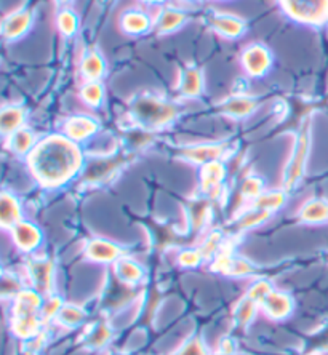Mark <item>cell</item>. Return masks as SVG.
<instances>
[{
  "mask_svg": "<svg viewBox=\"0 0 328 355\" xmlns=\"http://www.w3.org/2000/svg\"><path fill=\"white\" fill-rule=\"evenodd\" d=\"M26 162L34 180L46 189L66 186L80 173L85 164L79 143L62 133L39 139Z\"/></svg>",
  "mask_w": 328,
  "mask_h": 355,
  "instance_id": "1",
  "label": "cell"
},
{
  "mask_svg": "<svg viewBox=\"0 0 328 355\" xmlns=\"http://www.w3.org/2000/svg\"><path fill=\"white\" fill-rule=\"evenodd\" d=\"M128 116L138 127L148 130L165 128L180 116L178 104L155 93H139L130 103Z\"/></svg>",
  "mask_w": 328,
  "mask_h": 355,
  "instance_id": "2",
  "label": "cell"
},
{
  "mask_svg": "<svg viewBox=\"0 0 328 355\" xmlns=\"http://www.w3.org/2000/svg\"><path fill=\"white\" fill-rule=\"evenodd\" d=\"M42 306L44 297L34 288H24L13 300L12 314H10V328L12 333L19 339H28L37 335L42 330Z\"/></svg>",
  "mask_w": 328,
  "mask_h": 355,
  "instance_id": "3",
  "label": "cell"
},
{
  "mask_svg": "<svg viewBox=\"0 0 328 355\" xmlns=\"http://www.w3.org/2000/svg\"><path fill=\"white\" fill-rule=\"evenodd\" d=\"M309 148H311V120L306 117L303 125H301L298 138H296L295 146H293V153L290 155L287 168H285V173H284V189L287 192L298 186L301 178H303L304 170H306V162H308V155H309Z\"/></svg>",
  "mask_w": 328,
  "mask_h": 355,
  "instance_id": "4",
  "label": "cell"
},
{
  "mask_svg": "<svg viewBox=\"0 0 328 355\" xmlns=\"http://www.w3.org/2000/svg\"><path fill=\"white\" fill-rule=\"evenodd\" d=\"M280 8L300 24L324 26L328 21V0H279Z\"/></svg>",
  "mask_w": 328,
  "mask_h": 355,
  "instance_id": "5",
  "label": "cell"
},
{
  "mask_svg": "<svg viewBox=\"0 0 328 355\" xmlns=\"http://www.w3.org/2000/svg\"><path fill=\"white\" fill-rule=\"evenodd\" d=\"M137 285H128L119 280L116 275H107L101 291V309L117 312L127 307L137 296Z\"/></svg>",
  "mask_w": 328,
  "mask_h": 355,
  "instance_id": "6",
  "label": "cell"
},
{
  "mask_svg": "<svg viewBox=\"0 0 328 355\" xmlns=\"http://www.w3.org/2000/svg\"><path fill=\"white\" fill-rule=\"evenodd\" d=\"M26 275L35 291L42 296L53 295L55 285V263L50 258L33 257L26 261Z\"/></svg>",
  "mask_w": 328,
  "mask_h": 355,
  "instance_id": "7",
  "label": "cell"
},
{
  "mask_svg": "<svg viewBox=\"0 0 328 355\" xmlns=\"http://www.w3.org/2000/svg\"><path fill=\"white\" fill-rule=\"evenodd\" d=\"M273 51L263 44L248 45L241 55V66L243 72L253 79H263L273 67Z\"/></svg>",
  "mask_w": 328,
  "mask_h": 355,
  "instance_id": "8",
  "label": "cell"
},
{
  "mask_svg": "<svg viewBox=\"0 0 328 355\" xmlns=\"http://www.w3.org/2000/svg\"><path fill=\"white\" fill-rule=\"evenodd\" d=\"M227 170L223 160H215L210 164L200 166L199 171V189L200 194L210 198V200H218L225 191V180Z\"/></svg>",
  "mask_w": 328,
  "mask_h": 355,
  "instance_id": "9",
  "label": "cell"
},
{
  "mask_svg": "<svg viewBox=\"0 0 328 355\" xmlns=\"http://www.w3.org/2000/svg\"><path fill=\"white\" fill-rule=\"evenodd\" d=\"M210 268L213 272H218L227 277H247L252 275L257 268L250 261L234 257L232 250L229 245H223L221 252L212 259Z\"/></svg>",
  "mask_w": 328,
  "mask_h": 355,
  "instance_id": "10",
  "label": "cell"
},
{
  "mask_svg": "<svg viewBox=\"0 0 328 355\" xmlns=\"http://www.w3.org/2000/svg\"><path fill=\"white\" fill-rule=\"evenodd\" d=\"M34 26V12L29 8H19L8 13L2 21V35L7 42L23 39Z\"/></svg>",
  "mask_w": 328,
  "mask_h": 355,
  "instance_id": "11",
  "label": "cell"
},
{
  "mask_svg": "<svg viewBox=\"0 0 328 355\" xmlns=\"http://www.w3.org/2000/svg\"><path fill=\"white\" fill-rule=\"evenodd\" d=\"M83 254L93 263L114 264L119 258L125 257V250L116 242L107 239H92L85 243Z\"/></svg>",
  "mask_w": 328,
  "mask_h": 355,
  "instance_id": "12",
  "label": "cell"
},
{
  "mask_svg": "<svg viewBox=\"0 0 328 355\" xmlns=\"http://www.w3.org/2000/svg\"><path fill=\"white\" fill-rule=\"evenodd\" d=\"M227 153V148L225 143H207V144H194L186 146L178 150V155L191 164L196 165H205L210 162L221 160Z\"/></svg>",
  "mask_w": 328,
  "mask_h": 355,
  "instance_id": "13",
  "label": "cell"
},
{
  "mask_svg": "<svg viewBox=\"0 0 328 355\" xmlns=\"http://www.w3.org/2000/svg\"><path fill=\"white\" fill-rule=\"evenodd\" d=\"M10 236H12L17 248L23 253L35 252L42 243V239H44V234H42L37 224L26 221V219H21L18 224H15L10 231Z\"/></svg>",
  "mask_w": 328,
  "mask_h": 355,
  "instance_id": "14",
  "label": "cell"
},
{
  "mask_svg": "<svg viewBox=\"0 0 328 355\" xmlns=\"http://www.w3.org/2000/svg\"><path fill=\"white\" fill-rule=\"evenodd\" d=\"M119 26L125 35L141 37L154 29V18L143 8H130L122 13Z\"/></svg>",
  "mask_w": 328,
  "mask_h": 355,
  "instance_id": "15",
  "label": "cell"
},
{
  "mask_svg": "<svg viewBox=\"0 0 328 355\" xmlns=\"http://www.w3.org/2000/svg\"><path fill=\"white\" fill-rule=\"evenodd\" d=\"M112 336V327L109 325L107 320H103L101 318V320L93 322L85 328L79 343L82 347L87 349V351H101V349H104L109 343H111Z\"/></svg>",
  "mask_w": 328,
  "mask_h": 355,
  "instance_id": "16",
  "label": "cell"
},
{
  "mask_svg": "<svg viewBox=\"0 0 328 355\" xmlns=\"http://www.w3.org/2000/svg\"><path fill=\"white\" fill-rule=\"evenodd\" d=\"M98 130H100V122L90 116H82V114L67 117L62 123V135H66L76 143L92 138Z\"/></svg>",
  "mask_w": 328,
  "mask_h": 355,
  "instance_id": "17",
  "label": "cell"
},
{
  "mask_svg": "<svg viewBox=\"0 0 328 355\" xmlns=\"http://www.w3.org/2000/svg\"><path fill=\"white\" fill-rule=\"evenodd\" d=\"M79 72L83 82L103 80L107 72V62L101 51L95 49V46L87 49L79 62Z\"/></svg>",
  "mask_w": 328,
  "mask_h": 355,
  "instance_id": "18",
  "label": "cell"
},
{
  "mask_svg": "<svg viewBox=\"0 0 328 355\" xmlns=\"http://www.w3.org/2000/svg\"><path fill=\"white\" fill-rule=\"evenodd\" d=\"M261 309L273 320H284L291 315L295 309V301L288 293L279 290H273L266 300L261 302Z\"/></svg>",
  "mask_w": 328,
  "mask_h": 355,
  "instance_id": "19",
  "label": "cell"
},
{
  "mask_svg": "<svg viewBox=\"0 0 328 355\" xmlns=\"http://www.w3.org/2000/svg\"><path fill=\"white\" fill-rule=\"evenodd\" d=\"M210 26L218 35L225 39H241L247 31V23L236 15L215 13L210 18Z\"/></svg>",
  "mask_w": 328,
  "mask_h": 355,
  "instance_id": "20",
  "label": "cell"
},
{
  "mask_svg": "<svg viewBox=\"0 0 328 355\" xmlns=\"http://www.w3.org/2000/svg\"><path fill=\"white\" fill-rule=\"evenodd\" d=\"M258 109V99L248 95H234L221 103L220 111L231 119H247Z\"/></svg>",
  "mask_w": 328,
  "mask_h": 355,
  "instance_id": "21",
  "label": "cell"
},
{
  "mask_svg": "<svg viewBox=\"0 0 328 355\" xmlns=\"http://www.w3.org/2000/svg\"><path fill=\"white\" fill-rule=\"evenodd\" d=\"M187 21L186 12L175 7H164L159 10L157 17L154 18V29L157 31V34L166 35L173 34L176 31L183 28Z\"/></svg>",
  "mask_w": 328,
  "mask_h": 355,
  "instance_id": "22",
  "label": "cell"
},
{
  "mask_svg": "<svg viewBox=\"0 0 328 355\" xmlns=\"http://www.w3.org/2000/svg\"><path fill=\"white\" fill-rule=\"evenodd\" d=\"M178 92L181 98L196 99L204 92V72L197 66H187L181 71Z\"/></svg>",
  "mask_w": 328,
  "mask_h": 355,
  "instance_id": "23",
  "label": "cell"
},
{
  "mask_svg": "<svg viewBox=\"0 0 328 355\" xmlns=\"http://www.w3.org/2000/svg\"><path fill=\"white\" fill-rule=\"evenodd\" d=\"M21 219H23V211H21L19 200L12 192L2 191L0 194V226L5 231H12V227Z\"/></svg>",
  "mask_w": 328,
  "mask_h": 355,
  "instance_id": "24",
  "label": "cell"
},
{
  "mask_svg": "<svg viewBox=\"0 0 328 355\" xmlns=\"http://www.w3.org/2000/svg\"><path fill=\"white\" fill-rule=\"evenodd\" d=\"M112 274L116 275L119 280H122L128 285H138L139 282L144 279L143 266L138 264L135 259L128 258L127 254L119 258L116 263L112 264Z\"/></svg>",
  "mask_w": 328,
  "mask_h": 355,
  "instance_id": "25",
  "label": "cell"
},
{
  "mask_svg": "<svg viewBox=\"0 0 328 355\" xmlns=\"http://www.w3.org/2000/svg\"><path fill=\"white\" fill-rule=\"evenodd\" d=\"M212 215V200L205 196L189 202L187 205V218H189L191 231H202L207 226L208 218Z\"/></svg>",
  "mask_w": 328,
  "mask_h": 355,
  "instance_id": "26",
  "label": "cell"
},
{
  "mask_svg": "<svg viewBox=\"0 0 328 355\" xmlns=\"http://www.w3.org/2000/svg\"><path fill=\"white\" fill-rule=\"evenodd\" d=\"M26 122V109L18 104H7L2 107L0 112V130H2L3 137H10V135L17 132V130L23 128Z\"/></svg>",
  "mask_w": 328,
  "mask_h": 355,
  "instance_id": "27",
  "label": "cell"
},
{
  "mask_svg": "<svg viewBox=\"0 0 328 355\" xmlns=\"http://www.w3.org/2000/svg\"><path fill=\"white\" fill-rule=\"evenodd\" d=\"M298 218L304 224H324L328 221V200L325 198H312L300 208Z\"/></svg>",
  "mask_w": 328,
  "mask_h": 355,
  "instance_id": "28",
  "label": "cell"
},
{
  "mask_svg": "<svg viewBox=\"0 0 328 355\" xmlns=\"http://www.w3.org/2000/svg\"><path fill=\"white\" fill-rule=\"evenodd\" d=\"M37 143H39L37 137H35V133L29 127L19 128L7 138L8 149L17 155H26V157H28L31 150L35 148V144Z\"/></svg>",
  "mask_w": 328,
  "mask_h": 355,
  "instance_id": "29",
  "label": "cell"
},
{
  "mask_svg": "<svg viewBox=\"0 0 328 355\" xmlns=\"http://www.w3.org/2000/svg\"><path fill=\"white\" fill-rule=\"evenodd\" d=\"M62 328L74 330L79 328L83 322L87 320V311L79 304H62L61 311L55 318Z\"/></svg>",
  "mask_w": 328,
  "mask_h": 355,
  "instance_id": "30",
  "label": "cell"
},
{
  "mask_svg": "<svg viewBox=\"0 0 328 355\" xmlns=\"http://www.w3.org/2000/svg\"><path fill=\"white\" fill-rule=\"evenodd\" d=\"M287 202V191L285 189H275V191H264L257 200L250 203V207L258 208V210H264L269 213H274L280 210Z\"/></svg>",
  "mask_w": 328,
  "mask_h": 355,
  "instance_id": "31",
  "label": "cell"
},
{
  "mask_svg": "<svg viewBox=\"0 0 328 355\" xmlns=\"http://www.w3.org/2000/svg\"><path fill=\"white\" fill-rule=\"evenodd\" d=\"M270 215H273V213L248 207L245 211L241 213V215L236 218V221H234V231H237V232L250 231V229L257 227V226H259V224H263L264 221H268Z\"/></svg>",
  "mask_w": 328,
  "mask_h": 355,
  "instance_id": "32",
  "label": "cell"
},
{
  "mask_svg": "<svg viewBox=\"0 0 328 355\" xmlns=\"http://www.w3.org/2000/svg\"><path fill=\"white\" fill-rule=\"evenodd\" d=\"M56 29L62 35V37H74L79 31V17L74 10L69 7H62L58 13H56Z\"/></svg>",
  "mask_w": 328,
  "mask_h": 355,
  "instance_id": "33",
  "label": "cell"
},
{
  "mask_svg": "<svg viewBox=\"0 0 328 355\" xmlns=\"http://www.w3.org/2000/svg\"><path fill=\"white\" fill-rule=\"evenodd\" d=\"M258 307L259 306L257 302L250 300V297L245 295L242 300H239L236 307H234V312H232L234 322H236L241 328H247L250 323L254 320V317H257Z\"/></svg>",
  "mask_w": 328,
  "mask_h": 355,
  "instance_id": "34",
  "label": "cell"
},
{
  "mask_svg": "<svg viewBox=\"0 0 328 355\" xmlns=\"http://www.w3.org/2000/svg\"><path fill=\"white\" fill-rule=\"evenodd\" d=\"M104 95H106V90H104L103 80L83 82L79 90V98L88 107H100L104 101Z\"/></svg>",
  "mask_w": 328,
  "mask_h": 355,
  "instance_id": "35",
  "label": "cell"
},
{
  "mask_svg": "<svg viewBox=\"0 0 328 355\" xmlns=\"http://www.w3.org/2000/svg\"><path fill=\"white\" fill-rule=\"evenodd\" d=\"M239 192H241L243 200L252 203L264 192V180L258 175H248L245 176V180H242Z\"/></svg>",
  "mask_w": 328,
  "mask_h": 355,
  "instance_id": "36",
  "label": "cell"
},
{
  "mask_svg": "<svg viewBox=\"0 0 328 355\" xmlns=\"http://www.w3.org/2000/svg\"><path fill=\"white\" fill-rule=\"evenodd\" d=\"M0 288H2L3 300H12V301L24 290L23 282H21L19 277L13 272H8V270H3Z\"/></svg>",
  "mask_w": 328,
  "mask_h": 355,
  "instance_id": "37",
  "label": "cell"
},
{
  "mask_svg": "<svg viewBox=\"0 0 328 355\" xmlns=\"http://www.w3.org/2000/svg\"><path fill=\"white\" fill-rule=\"evenodd\" d=\"M223 245H225V243H223V234L220 231H213V232L208 234L204 242L200 243L199 250H200V253H202V257H204V259L210 261L221 252Z\"/></svg>",
  "mask_w": 328,
  "mask_h": 355,
  "instance_id": "38",
  "label": "cell"
},
{
  "mask_svg": "<svg viewBox=\"0 0 328 355\" xmlns=\"http://www.w3.org/2000/svg\"><path fill=\"white\" fill-rule=\"evenodd\" d=\"M273 284H270L269 280L266 279H259V280H254L252 285L248 286L247 290V296L250 297V300H253L254 302H257L258 306H261V302L266 300L268 295L273 291Z\"/></svg>",
  "mask_w": 328,
  "mask_h": 355,
  "instance_id": "39",
  "label": "cell"
},
{
  "mask_svg": "<svg viewBox=\"0 0 328 355\" xmlns=\"http://www.w3.org/2000/svg\"><path fill=\"white\" fill-rule=\"evenodd\" d=\"M176 261H178V264L181 266V268H199V266L204 263V257H202L200 250L199 248H184L181 250V252L178 253V258H176Z\"/></svg>",
  "mask_w": 328,
  "mask_h": 355,
  "instance_id": "40",
  "label": "cell"
},
{
  "mask_svg": "<svg viewBox=\"0 0 328 355\" xmlns=\"http://www.w3.org/2000/svg\"><path fill=\"white\" fill-rule=\"evenodd\" d=\"M46 339H49V335H46L45 330H40L37 335L24 339V341H23V354L37 355L42 351V349L45 347Z\"/></svg>",
  "mask_w": 328,
  "mask_h": 355,
  "instance_id": "41",
  "label": "cell"
},
{
  "mask_svg": "<svg viewBox=\"0 0 328 355\" xmlns=\"http://www.w3.org/2000/svg\"><path fill=\"white\" fill-rule=\"evenodd\" d=\"M64 302L60 296L56 295H50L46 296V300L44 301V306H42V318H44V322H49L51 318H56L58 315V312L61 311V307Z\"/></svg>",
  "mask_w": 328,
  "mask_h": 355,
  "instance_id": "42",
  "label": "cell"
},
{
  "mask_svg": "<svg viewBox=\"0 0 328 355\" xmlns=\"http://www.w3.org/2000/svg\"><path fill=\"white\" fill-rule=\"evenodd\" d=\"M173 355H208V352L200 338H191Z\"/></svg>",
  "mask_w": 328,
  "mask_h": 355,
  "instance_id": "43",
  "label": "cell"
},
{
  "mask_svg": "<svg viewBox=\"0 0 328 355\" xmlns=\"http://www.w3.org/2000/svg\"><path fill=\"white\" fill-rule=\"evenodd\" d=\"M218 352L223 354H236V343L231 338H223L220 341V349Z\"/></svg>",
  "mask_w": 328,
  "mask_h": 355,
  "instance_id": "44",
  "label": "cell"
},
{
  "mask_svg": "<svg viewBox=\"0 0 328 355\" xmlns=\"http://www.w3.org/2000/svg\"><path fill=\"white\" fill-rule=\"evenodd\" d=\"M139 2H143L146 5H155V7H159V5H164L166 0H139Z\"/></svg>",
  "mask_w": 328,
  "mask_h": 355,
  "instance_id": "45",
  "label": "cell"
},
{
  "mask_svg": "<svg viewBox=\"0 0 328 355\" xmlns=\"http://www.w3.org/2000/svg\"><path fill=\"white\" fill-rule=\"evenodd\" d=\"M71 2H72V0H56V3L62 5V7H67V5H69Z\"/></svg>",
  "mask_w": 328,
  "mask_h": 355,
  "instance_id": "46",
  "label": "cell"
},
{
  "mask_svg": "<svg viewBox=\"0 0 328 355\" xmlns=\"http://www.w3.org/2000/svg\"><path fill=\"white\" fill-rule=\"evenodd\" d=\"M106 355H128V354H125V352H119V351H109Z\"/></svg>",
  "mask_w": 328,
  "mask_h": 355,
  "instance_id": "47",
  "label": "cell"
},
{
  "mask_svg": "<svg viewBox=\"0 0 328 355\" xmlns=\"http://www.w3.org/2000/svg\"><path fill=\"white\" fill-rule=\"evenodd\" d=\"M213 355H237V354H223V352H216V354H213Z\"/></svg>",
  "mask_w": 328,
  "mask_h": 355,
  "instance_id": "48",
  "label": "cell"
},
{
  "mask_svg": "<svg viewBox=\"0 0 328 355\" xmlns=\"http://www.w3.org/2000/svg\"><path fill=\"white\" fill-rule=\"evenodd\" d=\"M325 259H327V263H328V254H327V257H325Z\"/></svg>",
  "mask_w": 328,
  "mask_h": 355,
  "instance_id": "49",
  "label": "cell"
},
{
  "mask_svg": "<svg viewBox=\"0 0 328 355\" xmlns=\"http://www.w3.org/2000/svg\"><path fill=\"white\" fill-rule=\"evenodd\" d=\"M308 355H317V354H308Z\"/></svg>",
  "mask_w": 328,
  "mask_h": 355,
  "instance_id": "50",
  "label": "cell"
}]
</instances>
